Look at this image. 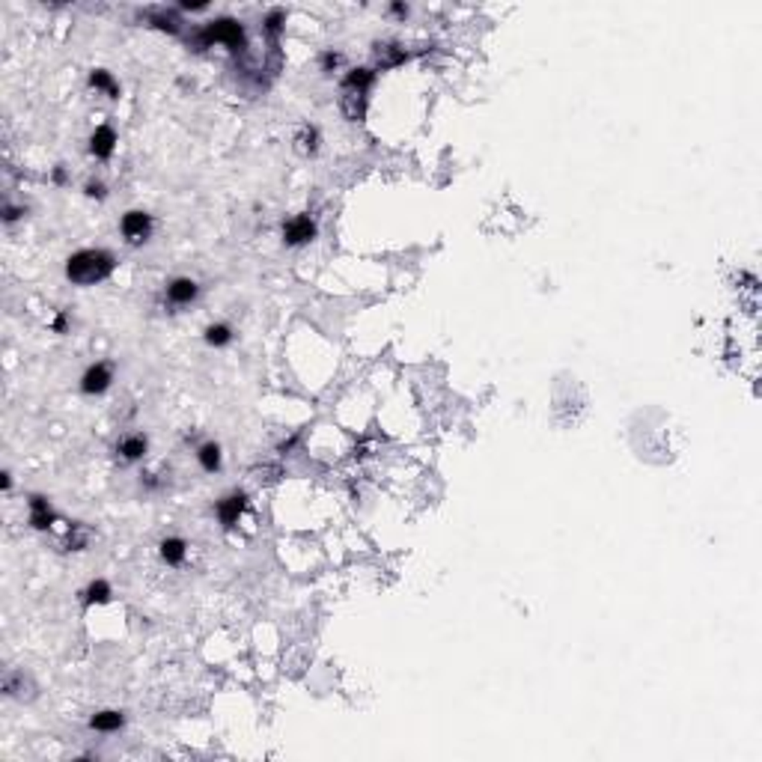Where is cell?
Here are the masks:
<instances>
[{"label":"cell","mask_w":762,"mask_h":762,"mask_svg":"<svg viewBox=\"0 0 762 762\" xmlns=\"http://www.w3.org/2000/svg\"><path fill=\"white\" fill-rule=\"evenodd\" d=\"M214 42H223V45H230L232 51H241V48H244V30H241V24L232 21V18H218V21L205 24L203 30L197 33V39H194L197 48H209V45H214Z\"/></svg>","instance_id":"cell-2"},{"label":"cell","mask_w":762,"mask_h":762,"mask_svg":"<svg viewBox=\"0 0 762 762\" xmlns=\"http://www.w3.org/2000/svg\"><path fill=\"white\" fill-rule=\"evenodd\" d=\"M230 340H232L230 325H209V328H205V343L223 345V343H230Z\"/></svg>","instance_id":"cell-19"},{"label":"cell","mask_w":762,"mask_h":762,"mask_svg":"<svg viewBox=\"0 0 762 762\" xmlns=\"http://www.w3.org/2000/svg\"><path fill=\"white\" fill-rule=\"evenodd\" d=\"M119 227H122V235H126L131 244H140V241L149 239V232H152V218H149L146 212H128Z\"/></svg>","instance_id":"cell-3"},{"label":"cell","mask_w":762,"mask_h":762,"mask_svg":"<svg viewBox=\"0 0 762 762\" xmlns=\"http://www.w3.org/2000/svg\"><path fill=\"white\" fill-rule=\"evenodd\" d=\"M185 554H188V545L179 539V536H170V539L161 542V560L170 563V566H179V563L185 560Z\"/></svg>","instance_id":"cell-13"},{"label":"cell","mask_w":762,"mask_h":762,"mask_svg":"<svg viewBox=\"0 0 762 762\" xmlns=\"http://www.w3.org/2000/svg\"><path fill=\"white\" fill-rule=\"evenodd\" d=\"M375 63L381 69H393V66L405 63V48H399V45H375Z\"/></svg>","instance_id":"cell-11"},{"label":"cell","mask_w":762,"mask_h":762,"mask_svg":"<svg viewBox=\"0 0 762 762\" xmlns=\"http://www.w3.org/2000/svg\"><path fill=\"white\" fill-rule=\"evenodd\" d=\"M241 510H244V494H230V497H223V501L218 503V519H221L223 528H232V524H239Z\"/></svg>","instance_id":"cell-8"},{"label":"cell","mask_w":762,"mask_h":762,"mask_svg":"<svg viewBox=\"0 0 762 762\" xmlns=\"http://www.w3.org/2000/svg\"><path fill=\"white\" fill-rule=\"evenodd\" d=\"M87 194L90 197H105V185H101V182H90L87 185Z\"/></svg>","instance_id":"cell-24"},{"label":"cell","mask_w":762,"mask_h":762,"mask_svg":"<svg viewBox=\"0 0 762 762\" xmlns=\"http://www.w3.org/2000/svg\"><path fill=\"white\" fill-rule=\"evenodd\" d=\"M143 453H146V438L143 435H128V438L119 441V456L126 459V462H137V459H143Z\"/></svg>","instance_id":"cell-12"},{"label":"cell","mask_w":762,"mask_h":762,"mask_svg":"<svg viewBox=\"0 0 762 762\" xmlns=\"http://www.w3.org/2000/svg\"><path fill=\"white\" fill-rule=\"evenodd\" d=\"M375 81V72L372 69H354L345 74V81H343V90H357V92H366L370 90V83Z\"/></svg>","instance_id":"cell-15"},{"label":"cell","mask_w":762,"mask_h":762,"mask_svg":"<svg viewBox=\"0 0 762 762\" xmlns=\"http://www.w3.org/2000/svg\"><path fill=\"white\" fill-rule=\"evenodd\" d=\"M110 271H114V257L108 250H78L72 253L69 262H66V277L78 286H90V283H101Z\"/></svg>","instance_id":"cell-1"},{"label":"cell","mask_w":762,"mask_h":762,"mask_svg":"<svg viewBox=\"0 0 762 762\" xmlns=\"http://www.w3.org/2000/svg\"><path fill=\"white\" fill-rule=\"evenodd\" d=\"M337 66H340V54H334V51H328V54H322V69H325V72H331V69H337Z\"/></svg>","instance_id":"cell-23"},{"label":"cell","mask_w":762,"mask_h":762,"mask_svg":"<svg viewBox=\"0 0 762 762\" xmlns=\"http://www.w3.org/2000/svg\"><path fill=\"white\" fill-rule=\"evenodd\" d=\"M340 108H343L345 119L361 122V119L366 117V92H357V90H343Z\"/></svg>","instance_id":"cell-7"},{"label":"cell","mask_w":762,"mask_h":762,"mask_svg":"<svg viewBox=\"0 0 762 762\" xmlns=\"http://www.w3.org/2000/svg\"><path fill=\"white\" fill-rule=\"evenodd\" d=\"M283 9H271V12L265 15V33L271 36V39H277L280 30H283Z\"/></svg>","instance_id":"cell-20"},{"label":"cell","mask_w":762,"mask_h":762,"mask_svg":"<svg viewBox=\"0 0 762 762\" xmlns=\"http://www.w3.org/2000/svg\"><path fill=\"white\" fill-rule=\"evenodd\" d=\"M114 146H117V131L110 128V126H99L96 131H92L90 152L96 155V158H110V155H114Z\"/></svg>","instance_id":"cell-6"},{"label":"cell","mask_w":762,"mask_h":762,"mask_svg":"<svg viewBox=\"0 0 762 762\" xmlns=\"http://www.w3.org/2000/svg\"><path fill=\"white\" fill-rule=\"evenodd\" d=\"M63 328H66V319L57 316V319H54V331H63Z\"/></svg>","instance_id":"cell-26"},{"label":"cell","mask_w":762,"mask_h":762,"mask_svg":"<svg viewBox=\"0 0 762 762\" xmlns=\"http://www.w3.org/2000/svg\"><path fill=\"white\" fill-rule=\"evenodd\" d=\"M197 459H200V465L212 474V470L221 468V447L218 444H203L200 453H197Z\"/></svg>","instance_id":"cell-18"},{"label":"cell","mask_w":762,"mask_h":762,"mask_svg":"<svg viewBox=\"0 0 762 762\" xmlns=\"http://www.w3.org/2000/svg\"><path fill=\"white\" fill-rule=\"evenodd\" d=\"M90 83H92V87H96V90L105 92V96H110V99H117V96H119L117 81L110 78V72H105V69H92V74H90Z\"/></svg>","instance_id":"cell-17"},{"label":"cell","mask_w":762,"mask_h":762,"mask_svg":"<svg viewBox=\"0 0 762 762\" xmlns=\"http://www.w3.org/2000/svg\"><path fill=\"white\" fill-rule=\"evenodd\" d=\"M316 235V223L310 214H298L289 223H283V241L286 244H307Z\"/></svg>","instance_id":"cell-5"},{"label":"cell","mask_w":762,"mask_h":762,"mask_svg":"<svg viewBox=\"0 0 762 762\" xmlns=\"http://www.w3.org/2000/svg\"><path fill=\"white\" fill-rule=\"evenodd\" d=\"M51 521H54V512H51V506L45 497H30V524L36 530H45V528H51Z\"/></svg>","instance_id":"cell-10"},{"label":"cell","mask_w":762,"mask_h":762,"mask_svg":"<svg viewBox=\"0 0 762 762\" xmlns=\"http://www.w3.org/2000/svg\"><path fill=\"white\" fill-rule=\"evenodd\" d=\"M110 381H114L110 366L108 363H92L90 370L81 375V390L90 393V397H96V393H105L110 388Z\"/></svg>","instance_id":"cell-4"},{"label":"cell","mask_w":762,"mask_h":762,"mask_svg":"<svg viewBox=\"0 0 762 762\" xmlns=\"http://www.w3.org/2000/svg\"><path fill=\"white\" fill-rule=\"evenodd\" d=\"M197 292H200V289H197V283L191 277H176L170 286H167V298L173 301V304H191V301L197 298Z\"/></svg>","instance_id":"cell-9"},{"label":"cell","mask_w":762,"mask_h":762,"mask_svg":"<svg viewBox=\"0 0 762 762\" xmlns=\"http://www.w3.org/2000/svg\"><path fill=\"white\" fill-rule=\"evenodd\" d=\"M152 24H158L161 30H170V33L179 30V18L176 15H167V12H155L152 15Z\"/></svg>","instance_id":"cell-22"},{"label":"cell","mask_w":762,"mask_h":762,"mask_svg":"<svg viewBox=\"0 0 762 762\" xmlns=\"http://www.w3.org/2000/svg\"><path fill=\"white\" fill-rule=\"evenodd\" d=\"M390 9H393V12H397V15H408V6H402V3H393Z\"/></svg>","instance_id":"cell-25"},{"label":"cell","mask_w":762,"mask_h":762,"mask_svg":"<svg viewBox=\"0 0 762 762\" xmlns=\"http://www.w3.org/2000/svg\"><path fill=\"white\" fill-rule=\"evenodd\" d=\"M122 723H126V718H122V712H99V714H92V721H90V727L92 730H99V732H114L119 730Z\"/></svg>","instance_id":"cell-14"},{"label":"cell","mask_w":762,"mask_h":762,"mask_svg":"<svg viewBox=\"0 0 762 762\" xmlns=\"http://www.w3.org/2000/svg\"><path fill=\"white\" fill-rule=\"evenodd\" d=\"M295 149L301 155H313L316 149H319V131L313 126H304L298 131V137H295Z\"/></svg>","instance_id":"cell-16"},{"label":"cell","mask_w":762,"mask_h":762,"mask_svg":"<svg viewBox=\"0 0 762 762\" xmlns=\"http://www.w3.org/2000/svg\"><path fill=\"white\" fill-rule=\"evenodd\" d=\"M108 599H110V587L105 584V581H92L90 590H87V601H90V605H92V601H99V605H101V601H108Z\"/></svg>","instance_id":"cell-21"}]
</instances>
